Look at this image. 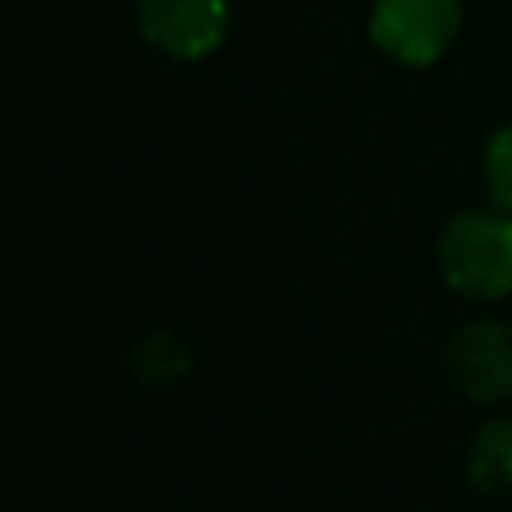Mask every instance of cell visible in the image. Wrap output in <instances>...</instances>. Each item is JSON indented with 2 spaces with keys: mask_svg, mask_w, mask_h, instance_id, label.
Returning <instances> with one entry per match:
<instances>
[{
  "mask_svg": "<svg viewBox=\"0 0 512 512\" xmlns=\"http://www.w3.org/2000/svg\"><path fill=\"white\" fill-rule=\"evenodd\" d=\"M440 272L444 280L472 296L496 300L512 292V212H460L440 232Z\"/></svg>",
  "mask_w": 512,
  "mask_h": 512,
  "instance_id": "cell-1",
  "label": "cell"
},
{
  "mask_svg": "<svg viewBox=\"0 0 512 512\" xmlns=\"http://www.w3.org/2000/svg\"><path fill=\"white\" fill-rule=\"evenodd\" d=\"M460 28V0H376L372 4V44L408 64L424 68L440 60Z\"/></svg>",
  "mask_w": 512,
  "mask_h": 512,
  "instance_id": "cell-2",
  "label": "cell"
},
{
  "mask_svg": "<svg viewBox=\"0 0 512 512\" xmlns=\"http://www.w3.org/2000/svg\"><path fill=\"white\" fill-rule=\"evenodd\" d=\"M444 372L472 400L488 404L512 396V328L496 320L460 328L448 340Z\"/></svg>",
  "mask_w": 512,
  "mask_h": 512,
  "instance_id": "cell-3",
  "label": "cell"
},
{
  "mask_svg": "<svg viewBox=\"0 0 512 512\" xmlns=\"http://www.w3.org/2000/svg\"><path fill=\"white\" fill-rule=\"evenodd\" d=\"M140 32L152 48L176 60H200L228 32L224 0H140Z\"/></svg>",
  "mask_w": 512,
  "mask_h": 512,
  "instance_id": "cell-4",
  "label": "cell"
},
{
  "mask_svg": "<svg viewBox=\"0 0 512 512\" xmlns=\"http://www.w3.org/2000/svg\"><path fill=\"white\" fill-rule=\"evenodd\" d=\"M468 476L480 492H512V420H488L480 428Z\"/></svg>",
  "mask_w": 512,
  "mask_h": 512,
  "instance_id": "cell-5",
  "label": "cell"
},
{
  "mask_svg": "<svg viewBox=\"0 0 512 512\" xmlns=\"http://www.w3.org/2000/svg\"><path fill=\"white\" fill-rule=\"evenodd\" d=\"M484 176H488V192L492 200L512 212V124L500 128L484 152Z\"/></svg>",
  "mask_w": 512,
  "mask_h": 512,
  "instance_id": "cell-6",
  "label": "cell"
}]
</instances>
